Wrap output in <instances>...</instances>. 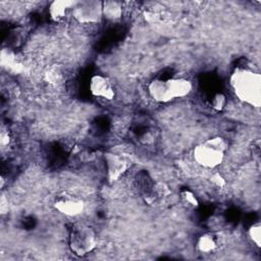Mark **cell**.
<instances>
[{
	"label": "cell",
	"instance_id": "obj_1",
	"mask_svg": "<svg viewBox=\"0 0 261 261\" xmlns=\"http://www.w3.org/2000/svg\"><path fill=\"white\" fill-rule=\"evenodd\" d=\"M230 87L237 98L250 106L261 105V75L244 67H237L229 77Z\"/></svg>",
	"mask_w": 261,
	"mask_h": 261
},
{
	"label": "cell",
	"instance_id": "obj_2",
	"mask_svg": "<svg viewBox=\"0 0 261 261\" xmlns=\"http://www.w3.org/2000/svg\"><path fill=\"white\" fill-rule=\"evenodd\" d=\"M227 148V142L223 138L213 137L197 145L194 148L193 157L199 165L214 168L222 163Z\"/></svg>",
	"mask_w": 261,
	"mask_h": 261
},
{
	"label": "cell",
	"instance_id": "obj_3",
	"mask_svg": "<svg viewBox=\"0 0 261 261\" xmlns=\"http://www.w3.org/2000/svg\"><path fill=\"white\" fill-rule=\"evenodd\" d=\"M97 246V234L91 225L75 223L71 226L68 236V247L72 254L84 257L95 250Z\"/></svg>",
	"mask_w": 261,
	"mask_h": 261
},
{
	"label": "cell",
	"instance_id": "obj_4",
	"mask_svg": "<svg viewBox=\"0 0 261 261\" xmlns=\"http://www.w3.org/2000/svg\"><path fill=\"white\" fill-rule=\"evenodd\" d=\"M73 17L84 24H93L99 22L102 17V1L86 0L77 1L72 9Z\"/></svg>",
	"mask_w": 261,
	"mask_h": 261
},
{
	"label": "cell",
	"instance_id": "obj_5",
	"mask_svg": "<svg viewBox=\"0 0 261 261\" xmlns=\"http://www.w3.org/2000/svg\"><path fill=\"white\" fill-rule=\"evenodd\" d=\"M53 206L60 214L67 217H75L84 212L86 205L81 197L72 193L63 192L55 198Z\"/></svg>",
	"mask_w": 261,
	"mask_h": 261
},
{
	"label": "cell",
	"instance_id": "obj_6",
	"mask_svg": "<svg viewBox=\"0 0 261 261\" xmlns=\"http://www.w3.org/2000/svg\"><path fill=\"white\" fill-rule=\"evenodd\" d=\"M148 93L158 103H168L175 99L170 79H153L148 85Z\"/></svg>",
	"mask_w": 261,
	"mask_h": 261
},
{
	"label": "cell",
	"instance_id": "obj_7",
	"mask_svg": "<svg viewBox=\"0 0 261 261\" xmlns=\"http://www.w3.org/2000/svg\"><path fill=\"white\" fill-rule=\"evenodd\" d=\"M104 160L107 178L110 181H116L119 179L129 167L128 160L119 154L108 152L104 155Z\"/></svg>",
	"mask_w": 261,
	"mask_h": 261
},
{
	"label": "cell",
	"instance_id": "obj_8",
	"mask_svg": "<svg viewBox=\"0 0 261 261\" xmlns=\"http://www.w3.org/2000/svg\"><path fill=\"white\" fill-rule=\"evenodd\" d=\"M90 93L97 98L104 100H112L115 97V91L111 82L102 74H95L89 82Z\"/></svg>",
	"mask_w": 261,
	"mask_h": 261
},
{
	"label": "cell",
	"instance_id": "obj_9",
	"mask_svg": "<svg viewBox=\"0 0 261 261\" xmlns=\"http://www.w3.org/2000/svg\"><path fill=\"white\" fill-rule=\"evenodd\" d=\"M77 1L72 0H55L51 2L48 8L49 17L53 21H60L69 9H73Z\"/></svg>",
	"mask_w": 261,
	"mask_h": 261
},
{
	"label": "cell",
	"instance_id": "obj_10",
	"mask_svg": "<svg viewBox=\"0 0 261 261\" xmlns=\"http://www.w3.org/2000/svg\"><path fill=\"white\" fill-rule=\"evenodd\" d=\"M103 17L109 21L119 20L122 16V3L114 0H107L102 2Z\"/></svg>",
	"mask_w": 261,
	"mask_h": 261
},
{
	"label": "cell",
	"instance_id": "obj_11",
	"mask_svg": "<svg viewBox=\"0 0 261 261\" xmlns=\"http://www.w3.org/2000/svg\"><path fill=\"white\" fill-rule=\"evenodd\" d=\"M217 246H218V243H217L216 237L210 232L202 233L196 242L197 250L203 254H210L214 252Z\"/></svg>",
	"mask_w": 261,
	"mask_h": 261
},
{
	"label": "cell",
	"instance_id": "obj_12",
	"mask_svg": "<svg viewBox=\"0 0 261 261\" xmlns=\"http://www.w3.org/2000/svg\"><path fill=\"white\" fill-rule=\"evenodd\" d=\"M170 81L175 99L184 98L191 94L193 90V85L190 80L185 77H171Z\"/></svg>",
	"mask_w": 261,
	"mask_h": 261
},
{
	"label": "cell",
	"instance_id": "obj_13",
	"mask_svg": "<svg viewBox=\"0 0 261 261\" xmlns=\"http://www.w3.org/2000/svg\"><path fill=\"white\" fill-rule=\"evenodd\" d=\"M1 65L6 69H13L16 70L17 61H15V54L13 51H11L8 48H3L1 51V57H0Z\"/></svg>",
	"mask_w": 261,
	"mask_h": 261
},
{
	"label": "cell",
	"instance_id": "obj_14",
	"mask_svg": "<svg viewBox=\"0 0 261 261\" xmlns=\"http://www.w3.org/2000/svg\"><path fill=\"white\" fill-rule=\"evenodd\" d=\"M179 198H180V201L181 203L190 208V209H195L199 206V200L198 198L196 197V195L189 189H184L180 191V194H179Z\"/></svg>",
	"mask_w": 261,
	"mask_h": 261
},
{
	"label": "cell",
	"instance_id": "obj_15",
	"mask_svg": "<svg viewBox=\"0 0 261 261\" xmlns=\"http://www.w3.org/2000/svg\"><path fill=\"white\" fill-rule=\"evenodd\" d=\"M209 104L213 110L217 112L222 111L226 105V96L221 92H217L213 94V96L209 101Z\"/></svg>",
	"mask_w": 261,
	"mask_h": 261
},
{
	"label": "cell",
	"instance_id": "obj_16",
	"mask_svg": "<svg viewBox=\"0 0 261 261\" xmlns=\"http://www.w3.org/2000/svg\"><path fill=\"white\" fill-rule=\"evenodd\" d=\"M248 237L250 241L257 247H261V223L255 222L248 229Z\"/></svg>",
	"mask_w": 261,
	"mask_h": 261
},
{
	"label": "cell",
	"instance_id": "obj_17",
	"mask_svg": "<svg viewBox=\"0 0 261 261\" xmlns=\"http://www.w3.org/2000/svg\"><path fill=\"white\" fill-rule=\"evenodd\" d=\"M210 181L211 184L218 189H221L225 186V178L219 173V172H214L211 176H210Z\"/></svg>",
	"mask_w": 261,
	"mask_h": 261
},
{
	"label": "cell",
	"instance_id": "obj_18",
	"mask_svg": "<svg viewBox=\"0 0 261 261\" xmlns=\"http://www.w3.org/2000/svg\"><path fill=\"white\" fill-rule=\"evenodd\" d=\"M9 141H10V137L8 135V132L2 129L1 135H0V144H1V146L5 147L6 145L9 144Z\"/></svg>",
	"mask_w": 261,
	"mask_h": 261
},
{
	"label": "cell",
	"instance_id": "obj_19",
	"mask_svg": "<svg viewBox=\"0 0 261 261\" xmlns=\"http://www.w3.org/2000/svg\"><path fill=\"white\" fill-rule=\"evenodd\" d=\"M0 203H1V206H0V208H1V212L2 213H6V211L8 210V201L5 199V197L4 196H2L1 197V201H0Z\"/></svg>",
	"mask_w": 261,
	"mask_h": 261
}]
</instances>
